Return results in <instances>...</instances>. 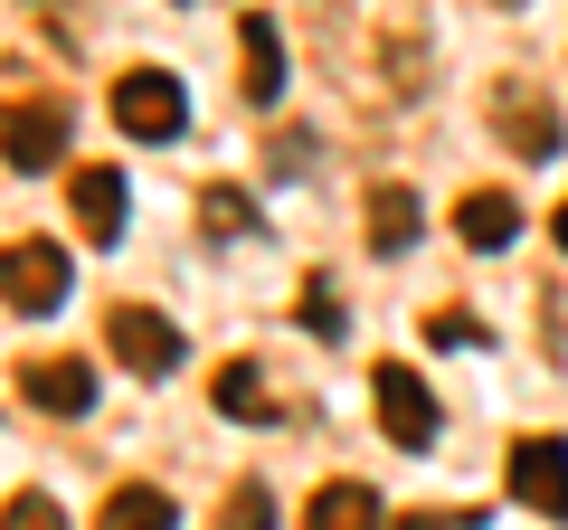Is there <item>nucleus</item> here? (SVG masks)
Instances as JSON below:
<instances>
[{
  "label": "nucleus",
  "instance_id": "obj_1",
  "mask_svg": "<svg viewBox=\"0 0 568 530\" xmlns=\"http://www.w3.org/2000/svg\"><path fill=\"white\" fill-rule=\"evenodd\" d=\"M104 342H114V360L133 369V379H171V369H181V332L152 304H114L104 313Z\"/></svg>",
  "mask_w": 568,
  "mask_h": 530
},
{
  "label": "nucleus",
  "instance_id": "obj_2",
  "mask_svg": "<svg viewBox=\"0 0 568 530\" xmlns=\"http://www.w3.org/2000/svg\"><path fill=\"white\" fill-rule=\"evenodd\" d=\"M114 123L133 133V143H171V133L190 123V95L162 77V67H133V77L114 85Z\"/></svg>",
  "mask_w": 568,
  "mask_h": 530
},
{
  "label": "nucleus",
  "instance_id": "obj_3",
  "mask_svg": "<svg viewBox=\"0 0 568 530\" xmlns=\"http://www.w3.org/2000/svg\"><path fill=\"white\" fill-rule=\"evenodd\" d=\"M0 285H10V313H58L67 304V246L58 237H10Z\"/></svg>",
  "mask_w": 568,
  "mask_h": 530
},
{
  "label": "nucleus",
  "instance_id": "obj_4",
  "mask_svg": "<svg viewBox=\"0 0 568 530\" xmlns=\"http://www.w3.org/2000/svg\"><path fill=\"white\" fill-rule=\"evenodd\" d=\"M369 388H379V427H388V446H407V455L436 446V388H426L407 360H379V379H369Z\"/></svg>",
  "mask_w": 568,
  "mask_h": 530
},
{
  "label": "nucleus",
  "instance_id": "obj_5",
  "mask_svg": "<svg viewBox=\"0 0 568 530\" xmlns=\"http://www.w3.org/2000/svg\"><path fill=\"white\" fill-rule=\"evenodd\" d=\"M511 502H530L540 521H568V446L559 436H521L511 446Z\"/></svg>",
  "mask_w": 568,
  "mask_h": 530
},
{
  "label": "nucleus",
  "instance_id": "obj_6",
  "mask_svg": "<svg viewBox=\"0 0 568 530\" xmlns=\"http://www.w3.org/2000/svg\"><path fill=\"white\" fill-rule=\"evenodd\" d=\"M20 398L48 408V417H85V408H95V369H85V360H29L20 369Z\"/></svg>",
  "mask_w": 568,
  "mask_h": 530
},
{
  "label": "nucleus",
  "instance_id": "obj_7",
  "mask_svg": "<svg viewBox=\"0 0 568 530\" xmlns=\"http://www.w3.org/2000/svg\"><path fill=\"white\" fill-rule=\"evenodd\" d=\"M123 218H133V190H123V171H114V162L77 171V227H85V237L114 246V237H123Z\"/></svg>",
  "mask_w": 568,
  "mask_h": 530
},
{
  "label": "nucleus",
  "instance_id": "obj_8",
  "mask_svg": "<svg viewBox=\"0 0 568 530\" xmlns=\"http://www.w3.org/2000/svg\"><path fill=\"white\" fill-rule=\"evenodd\" d=\"M58 152H67V114L20 95V104H10V171H48Z\"/></svg>",
  "mask_w": 568,
  "mask_h": 530
},
{
  "label": "nucleus",
  "instance_id": "obj_9",
  "mask_svg": "<svg viewBox=\"0 0 568 530\" xmlns=\"http://www.w3.org/2000/svg\"><path fill=\"white\" fill-rule=\"evenodd\" d=\"M417 237H426L417 190H407V181H379V190H369V246H379V256H407Z\"/></svg>",
  "mask_w": 568,
  "mask_h": 530
},
{
  "label": "nucleus",
  "instance_id": "obj_10",
  "mask_svg": "<svg viewBox=\"0 0 568 530\" xmlns=\"http://www.w3.org/2000/svg\"><path fill=\"white\" fill-rule=\"evenodd\" d=\"M95 530H181V502H171L162 483H114Z\"/></svg>",
  "mask_w": 568,
  "mask_h": 530
},
{
  "label": "nucleus",
  "instance_id": "obj_11",
  "mask_svg": "<svg viewBox=\"0 0 568 530\" xmlns=\"http://www.w3.org/2000/svg\"><path fill=\"white\" fill-rule=\"evenodd\" d=\"M304 530H379V492L369 483H323L304 502Z\"/></svg>",
  "mask_w": 568,
  "mask_h": 530
},
{
  "label": "nucleus",
  "instance_id": "obj_12",
  "mask_svg": "<svg viewBox=\"0 0 568 530\" xmlns=\"http://www.w3.org/2000/svg\"><path fill=\"white\" fill-rule=\"evenodd\" d=\"M237 39H246V95L275 104V95H284V39H275V20H265V10H246Z\"/></svg>",
  "mask_w": 568,
  "mask_h": 530
},
{
  "label": "nucleus",
  "instance_id": "obj_13",
  "mask_svg": "<svg viewBox=\"0 0 568 530\" xmlns=\"http://www.w3.org/2000/svg\"><path fill=\"white\" fill-rule=\"evenodd\" d=\"M455 227H465V246H511V227H521V200H511V190H474L465 208H455Z\"/></svg>",
  "mask_w": 568,
  "mask_h": 530
},
{
  "label": "nucleus",
  "instance_id": "obj_14",
  "mask_svg": "<svg viewBox=\"0 0 568 530\" xmlns=\"http://www.w3.org/2000/svg\"><path fill=\"white\" fill-rule=\"evenodd\" d=\"M503 123H511V143H521V162H549L559 123H549V104L530 95V85H511V95H503Z\"/></svg>",
  "mask_w": 568,
  "mask_h": 530
},
{
  "label": "nucleus",
  "instance_id": "obj_15",
  "mask_svg": "<svg viewBox=\"0 0 568 530\" xmlns=\"http://www.w3.org/2000/svg\"><path fill=\"white\" fill-rule=\"evenodd\" d=\"M219 417H237V427L275 417V398H265V369H256V360H227V369H219Z\"/></svg>",
  "mask_w": 568,
  "mask_h": 530
},
{
  "label": "nucleus",
  "instance_id": "obj_16",
  "mask_svg": "<svg viewBox=\"0 0 568 530\" xmlns=\"http://www.w3.org/2000/svg\"><path fill=\"white\" fill-rule=\"evenodd\" d=\"M219 530H275V492H265V483H237V492L219 502Z\"/></svg>",
  "mask_w": 568,
  "mask_h": 530
},
{
  "label": "nucleus",
  "instance_id": "obj_17",
  "mask_svg": "<svg viewBox=\"0 0 568 530\" xmlns=\"http://www.w3.org/2000/svg\"><path fill=\"white\" fill-rule=\"evenodd\" d=\"M246 227H256V208L237 190H209V237H246Z\"/></svg>",
  "mask_w": 568,
  "mask_h": 530
},
{
  "label": "nucleus",
  "instance_id": "obj_18",
  "mask_svg": "<svg viewBox=\"0 0 568 530\" xmlns=\"http://www.w3.org/2000/svg\"><path fill=\"white\" fill-rule=\"evenodd\" d=\"M10 530H67V511L48 492H10Z\"/></svg>",
  "mask_w": 568,
  "mask_h": 530
},
{
  "label": "nucleus",
  "instance_id": "obj_19",
  "mask_svg": "<svg viewBox=\"0 0 568 530\" xmlns=\"http://www.w3.org/2000/svg\"><path fill=\"white\" fill-rule=\"evenodd\" d=\"M398 530H484V511H407Z\"/></svg>",
  "mask_w": 568,
  "mask_h": 530
},
{
  "label": "nucleus",
  "instance_id": "obj_20",
  "mask_svg": "<svg viewBox=\"0 0 568 530\" xmlns=\"http://www.w3.org/2000/svg\"><path fill=\"white\" fill-rule=\"evenodd\" d=\"M549 237H559V256H568V200H559V218H549Z\"/></svg>",
  "mask_w": 568,
  "mask_h": 530
}]
</instances>
